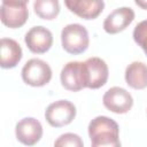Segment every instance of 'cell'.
<instances>
[{
    "label": "cell",
    "instance_id": "6da1fadb",
    "mask_svg": "<svg viewBox=\"0 0 147 147\" xmlns=\"http://www.w3.org/2000/svg\"><path fill=\"white\" fill-rule=\"evenodd\" d=\"M88 137L92 147H118L119 127L118 124L107 116H98L88 124Z\"/></svg>",
    "mask_w": 147,
    "mask_h": 147
},
{
    "label": "cell",
    "instance_id": "7a4b0ae2",
    "mask_svg": "<svg viewBox=\"0 0 147 147\" xmlns=\"http://www.w3.org/2000/svg\"><path fill=\"white\" fill-rule=\"evenodd\" d=\"M61 42L63 49L72 55L84 53L90 45L88 32L85 26L78 23L68 24L62 29Z\"/></svg>",
    "mask_w": 147,
    "mask_h": 147
},
{
    "label": "cell",
    "instance_id": "3957f363",
    "mask_svg": "<svg viewBox=\"0 0 147 147\" xmlns=\"http://www.w3.org/2000/svg\"><path fill=\"white\" fill-rule=\"evenodd\" d=\"M22 79L25 84L33 87L47 85L52 79L49 64L40 59H30L22 68Z\"/></svg>",
    "mask_w": 147,
    "mask_h": 147
},
{
    "label": "cell",
    "instance_id": "277c9868",
    "mask_svg": "<svg viewBox=\"0 0 147 147\" xmlns=\"http://www.w3.org/2000/svg\"><path fill=\"white\" fill-rule=\"evenodd\" d=\"M77 110L72 102L57 100L48 105L45 110V119L53 127H62L70 124L76 117Z\"/></svg>",
    "mask_w": 147,
    "mask_h": 147
},
{
    "label": "cell",
    "instance_id": "5b68a950",
    "mask_svg": "<svg viewBox=\"0 0 147 147\" xmlns=\"http://www.w3.org/2000/svg\"><path fill=\"white\" fill-rule=\"evenodd\" d=\"M84 64V74H85V85L86 88L96 90L102 87L109 76V69L107 63L96 56L88 57L83 62Z\"/></svg>",
    "mask_w": 147,
    "mask_h": 147
},
{
    "label": "cell",
    "instance_id": "8992f818",
    "mask_svg": "<svg viewBox=\"0 0 147 147\" xmlns=\"http://www.w3.org/2000/svg\"><path fill=\"white\" fill-rule=\"evenodd\" d=\"M102 103L111 113L126 114L133 106V98L125 88L114 86L106 91L102 96Z\"/></svg>",
    "mask_w": 147,
    "mask_h": 147
},
{
    "label": "cell",
    "instance_id": "52a82bcc",
    "mask_svg": "<svg viewBox=\"0 0 147 147\" xmlns=\"http://www.w3.org/2000/svg\"><path fill=\"white\" fill-rule=\"evenodd\" d=\"M60 79L62 86L68 91L78 92L83 88H86L83 62L71 61L64 64L60 74Z\"/></svg>",
    "mask_w": 147,
    "mask_h": 147
},
{
    "label": "cell",
    "instance_id": "ba28073f",
    "mask_svg": "<svg viewBox=\"0 0 147 147\" xmlns=\"http://www.w3.org/2000/svg\"><path fill=\"white\" fill-rule=\"evenodd\" d=\"M24 41L30 52L34 54H44L49 51L53 45V34L45 26L37 25L25 33Z\"/></svg>",
    "mask_w": 147,
    "mask_h": 147
},
{
    "label": "cell",
    "instance_id": "9c48e42d",
    "mask_svg": "<svg viewBox=\"0 0 147 147\" xmlns=\"http://www.w3.org/2000/svg\"><path fill=\"white\" fill-rule=\"evenodd\" d=\"M15 136L21 144L33 146L42 137V125L33 117H25L17 122L15 126Z\"/></svg>",
    "mask_w": 147,
    "mask_h": 147
},
{
    "label": "cell",
    "instance_id": "30bf717a",
    "mask_svg": "<svg viewBox=\"0 0 147 147\" xmlns=\"http://www.w3.org/2000/svg\"><path fill=\"white\" fill-rule=\"evenodd\" d=\"M134 20V11L130 7L114 9L103 21V30L109 34L124 31Z\"/></svg>",
    "mask_w": 147,
    "mask_h": 147
},
{
    "label": "cell",
    "instance_id": "8fae6325",
    "mask_svg": "<svg viewBox=\"0 0 147 147\" xmlns=\"http://www.w3.org/2000/svg\"><path fill=\"white\" fill-rule=\"evenodd\" d=\"M65 7L84 20L96 18L105 8L103 0H64Z\"/></svg>",
    "mask_w": 147,
    "mask_h": 147
},
{
    "label": "cell",
    "instance_id": "7c38bea8",
    "mask_svg": "<svg viewBox=\"0 0 147 147\" xmlns=\"http://www.w3.org/2000/svg\"><path fill=\"white\" fill-rule=\"evenodd\" d=\"M23 52L20 44L11 38L0 40V65L2 69L15 68L22 60Z\"/></svg>",
    "mask_w": 147,
    "mask_h": 147
},
{
    "label": "cell",
    "instance_id": "4fadbf2b",
    "mask_svg": "<svg viewBox=\"0 0 147 147\" xmlns=\"http://www.w3.org/2000/svg\"><path fill=\"white\" fill-rule=\"evenodd\" d=\"M0 18L3 25L9 29H17L23 26L29 18L28 6H11L1 3Z\"/></svg>",
    "mask_w": 147,
    "mask_h": 147
},
{
    "label": "cell",
    "instance_id": "5bb4252c",
    "mask_svg": "<svg viewBox=\"0 0 147 147\" xmlns=\"http://www.w3.org/2000/svg\"><path fill=\"white\" fill-rule=\"evenodd\" d=\"M125 82L133 90H144L147 87V64L140 61H133L125 69Z\"/></svg>",
    "mask_w": 147,
    "mask_h": 147
},
{
    "label": "cell",
    "instance_id": "9a60e30c",
    "mask_svg": "<svg viewBox=\"0 0 147 147\" xmlns=\"http://www.w3.org/2000/svg\"><path fill=\"white\" fill-rule=\"evenodd\" d=\"M33 10L39 18L53 21L60 13V2L59 0H34Z\"/></svg>",
    "mask_w": 147,
    "mask_h": 147
},
{
    "label": "cell",
    "instance_id": "2e32d148",
    "mask_svg": "<svg viewBox=\"0 0 147 147\" xmlns=\"http://www.w3.org/2000/svg\"><path fill=\"white\" fill-rule=\"evenodd\" d=\"M133 39L147 55V20L138 23L133 30Z\"/></svg>",
    "mask_w": 147,
    "mask_h": 147
},
{
    "label": "cell",
    "instance_id": "e0dca14e",
    "mask_svg": "<svg viewBox=\"0 0 147 147\" xmlns=\"http://www.w3.org/2000/svg\"><path fill=\"white\" fill-rule=\"evenodd\" d=\"M54 146L56 147H83L84 142L80 139V137L78 134L75 133H64L61 134L55 141H54Z\"/></svg>",
    "mask_w": 147,
    "mask_h": 147
},
{
    "label": "cell",
    "instance_id": "ac0fdd59",
    "mask_svg": "<svg viewBox=\"0 0 147 147\" xmlns=\"http://www.w3.org/2000/svg\"><path fill=\"white\" fill-rule=\"evenodd\" d=\"M29 0H2V3L11 6H28Z\"/></svg>",
    "mask_w": 147,
    "mask_h": 147
},
{
    "label": "cell",
    "instance_id": "d6986e66",
    "mask_svg": "<svg viewBox=\"0 0 147 147\" xmlns=\"http://www.w3.org/2000/svg\"><path fill=\"white\" fill-rule=\"evenodd\" d=\"M134 2L139 8L147 10V0H134Z\"/></svg>",
    "mask_w": 147,
    "mask_h": 147
}]
</instances>
